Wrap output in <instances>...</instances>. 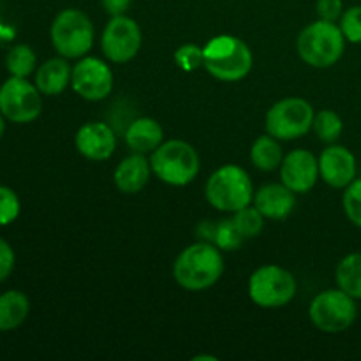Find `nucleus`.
Wrapping results in <instances>:
<instances>
[{"label":"nucleus","instance_id":"9","mask_svg":"<svg viewBox=\"0 0 361 361\" xmlns=\"http://www.w3.org/2000/svg\"><path fill=\"white\" fill-rule=\"evenodd\" d=\"M312 104L302 97H286L275 102L267 113V133L279 141L303 137L314 123Z\"/></svg>","mask_w":361,"mask_h":361},{"label":"nucleus","instance_id":"14","mask_svg":"<svg viewBox=\"0 0 361 361\" xmlns=\"http://www.w3.org/2000/svg\"><path fill=\"white\" fill-rule=\"evenodd\" d=\"M281 180L295 194H307L319 180V162L303 148L289 152L281 164Z\"/></svg>","mask_w":361,"mask_h":361},{"label":"nucleus","instance_id":"21","mask_svg":"<svg viewBox=\"0 0 361 361\" xmlns=\"http://www.w3.org/2000/svg\"><path fill=\"white\" fill-rule=\"evenodd\" d=\"M250 161L261 171H275L284 161L281 143L274 136H259L250 148Z\"/></svg>","mask_w":361,"mask_h":361},{"label":"nucleus","instance_id":"2","mask_svg":"<svg viewBox=\"0 0 361 361\" xmlns=\"http://www.w3.org/2000/svg\"><path fill=\"white\" fill-rule=\"evenodd\" d=\"M345 42L348 41L337 23L317 20L300 32L296 49L305 63L316 69H328L342 59Z\"/></svg>","mask_w":361,"mask_h":361},{"label":"nucleus","instance_id":"7","mask_svg":"<svg viewBox=\"0 0 361 361\" xmlns=\"http://www.w3.org/2000/svg\"><path fill=\"white\" fill-rule=\"evenodd\" d=\"M309 317L323 334H342L355 324L358 317L356 300L338 289H326L312 300Z\"/></svg>","mask_w":361,"mask_h":361},{"label":"nucleus","instance_id":"10","mask_svg":"<svg viewBox=\"0 0 361 361\" xmlns=\"http://www.w3.org/2000/svg\"><path fill=\"white\" fill-rule=\"evenodd\" d=\"M42 97L27 78L11 76L0 87V113L14 123H30L41 115Z\"/></svg>","mask_w":361,"mask_h":361},{"label":"nucleus","instance_id":"19","mask_svg":"<svg viewBox=\"0 0 361 361\" xmlns=\"http://www.w3.org/2000/svg\"><path fill=\"white\" fill-rule=\"evenodd\" d=\"M71 76H73V67L63 56L49 59L42 66H39L35 73V87L42 95L53 97V95H60L69 87Z\"/></svg>","mask_w":361,"mask_h":361},{"label":"nucleus","instance_id":"33","mask_svg":"<svg viewBox=\"0 0 361 361\" xmlns=\"http://www.w3.org/2000/svg\"><path fill=\"white\" fill-rule=\"evenodd\" d=\"M133 0H101L102 7L109 16H122L129 11Z\"/></svg>","mask_w":361,"mask_h":361},{"label":"nucleus","instance_id":"16","mask_svg":"<svg viewBox=\"0 0 361 361\" xmlns=\"http://www.w3.org/2000/svg\"><path fill=\"white\" fill-rule=\"evenodd\" d=\"M254 207L270 221H284L293 214L296 197L284 183H268L254 194Z\"/></svg>","mask_w":361,"mask_h":361},{"label":"nucleus","instance_id":"26","mask_svg":"<svg viewBox=\"0 0 361 361\" xmlns=\"http://www.w3.org/2000/svg\"><path fill=\"white\" fill-rule=\"evenodd\" d=\"M243 240L245 238H243L242 233L238 231V228H236L235 221H233L231 217L224 219V221L219 222V224L215 226L214 240H212V242H214L221 250H235L242 245Z\"/></svg>","mask_w":361,"mask_h":361},{"label":"nucleus","instance_id":"8","mask_svg":"<svg viewBox=\"0 0 361 361\" xmlns=\"http://www.w3.org/2000/svg\"><path fill=\"white\" fill-rule=\"evenodd\" d=\"M296 291L295 275L277 264L257 268L249 279V296L261 309H281L295 298Z\"/></svg>","mask_w":361,"mask_h":361},{"label":"nucleus","instance_id":"13","mask_svg":"<svg viewBox=\"0 0 361 361\" xmlns=\"http://www.w3.org/2000/svg\"><path fill=\"white\" fill-rule=\"evenodd\" d=\"M317 162H319V178H323V182L334 189H345L356 180V171H358L356 157L344 145L331 143L330 147L324 148Z\"/></svg>","mask_w":361,"mask_h":361},{"label":"nucleus","instance_id":"31","mask_svg":"<svg viewBox=\"0 0 361 361\" xmlns=\"http://www.w3.org/2000/svg\"><path fill=\"white\" fill-rule=\"evenodd\" d=\"M316 13L319 20L337 23L344 13V2L342 0H317Z\"/></svg>","mask_w":361,"mask_h":361},{"label":"nucleus","instance_id":"1","mask_svg":"<svg viewBox=\"0 0 361 361\" xmlns=\"http://www.w3.org/2000/svg\"><path fill=\"white\" fill-rule=\"evenodd\" d=\"M224 274V259L215 243L197 242L183 249L173 264V277L187 291H204Z\"/></svg>","mask_w":361,"mask_h":361},{"label":"nucleus","instance_id":"34","mask_svg":"<svg viewBox=\"0 0 361 361\" xmlns=\"http://www.w3.org/2000/svg\"><path fill=\"white\" fill-rule=\"evenodd\" d=\"M4 130H6V122H4V116L2 113H0V137L4 136Z\"/></svg>","mask_w":361,"mask_h":361},{"label":"nucleus","instance_id":"17","mask_svg":"<svg viewBox=\"0 0 361 361\" xmlns=\"http://www.w3.org/2000/svg\"><path fill=\"white\" fill-rule=\"evenodd\" d=\"M152 175L150 161L143 154H134L123 159L113 173V180L120 192L137 194L145 189Z\"/></svg>","mask_w":361,"mask_h":361},{"label":"nucleus","instance_id":"11","mask_svg":"<svg viewBox=\"0 0 361 361\" xmlns=\"http://www.w3.org/2000/svg\"><path fill=\"white\" fill-rule=\"evenodd\" d=\"M141 28L133 18L127 14L122 16H111L108 25L104 27L101 37V48L106 59L113 63L130 62L140 53Z\"/></svg>","mask_w":361,"mask_h":361},{"label":"nucleus","instance_id":"12","mask_svg":"<svg viewBox=\"0 0 361 361\" xmlns=\"http://www.w3.org/2000/svg\"><path fill=\"white\" fill-rule=\"evenodd\" d=\"M71 87L85 101H102L113 90V73L101 59L83 56L73 67Z\"/></svg>","mask_w":361,"mask_h":361},{"label":"nucleus","instance_id":"30","mask_svg":"<svg viewBox=\"0 0 361 361\" xmlns=\"http://www.w3.org/2000/svg\"><path fill=\"white\" fill-rule=\"evenodd\" d=\"M20 200L16 192L6 185H0V226H9L20 215Z\"/></svg>","mask_w":361,"mask_h":361},{"label":"nucleus","instance_id":"5","mask_svg":"<svg viewBox=\"0 0 361 361\" xmlns=\"http://www.w3.org/2000/svg\"><path fill=\"white\" fill-rule=\"evenodd\" d=\"M150 166L161 182L183 187L189 185L200 173V155L187 141L169 140L152 152Z\"/></svg>","mask_w":361,"mask_h":361},{"label":"nucleus","instance_id":"25","mask_svg":"<svg viewBox=\"0 0 361 361\" xmlns=\"http://www.w3.org/2000/svg\"><path fill=\"white\" fill-rule=\"evenodd\" d=\"M233 221H235L236 228H238V231L242 233V236L245 240L257 236L264 228L263 214H261L256 207H250V204L249 207L242 208V210L235 212Z\"/></svg>","mask_w":361,"mask_h":361},{"label":"nucleus","instance_id":"28","mask_svg":"<svg viewBox=\"0 0 361 361\" xmlns=\"http://www.w3.org/2000/svg\"><path fill=\"white\" fill-rule=\"evenodd\" d=\"M341 30L345 41L351 44H361V4L351 6L341 16Z\"/></svg>","mask_w":361,"mask_h":361},{"label":"nucleus","instance_id":"3","mask_svg":"<svg viewBox=\"0 0 361 361\" xmlns=\"http://www.w3.org/2000/svg\"><path fill=\"white\" fill-rule=\"evenodd\" d=\"M203 67L219 81L235 83L252 71V51L233 35H219L204 46Z\"/></svg>","mask_w":361,"mask_h":361},{"label":"nucleus","instance_id":"4","mask_svg":"<svg viewBox=\"0 0 361 361\" xmlns=\"http://www.w3.org/2000/svg\"><path fill=\"white\" fill-rule=\"evenodd\" d=\"M204 196L215 210L235 214L252 203V180L240 166H222L208 178Z\"/></svg>","mask_w":361,"mask_h":361},{"label":"nucleus","instance_id":"29","mask_svg":"<svg viewBox=\"0 0 361 361\" xmlns=\"http://www.w3.org/2000/svg\"><path fill=\"white\" fill-rule=\"evenodd\" d=\"M175 62L182 71L192 73L204 63V49L197 44H183L175 51Z\"/></svg>","mask_w":361,"mask_h":361},{"label":"nucleus","instance_id":"6","mask_svg":"<svg viewBox=\"0 0 361 361\" xmlns=\"http://www.w3.org/2000/svg\"><path fill=\"white\" fill-rule=\"evenodd\" d=\"M53 48L63 59H83L94 46V25L90 18L80 9H63L53 20L51 28Z\"/></svg>","mask_w":361,"mask_h":361},{"label":"nucleus","instance_id":"24","mask_svg":"<svg viewBox=\"0 0 361 361\" xmlns=\"http://www.w3.org/2000/svg\"><path fill=\"white\" fill-rule=\"evenodd\" d=\"M312 129L314 133H316V136L319 137L323 143L331 145L342 136L344 122H342V118L335 111H331V109H323V111L316 113V116H314Z\"/></svg>","mask_w":361,"mask_h":361},{"label":"nucleus","instance_id":"22","mask_svg":"<svg viewBox=\"0 0 361 361\" xmlns=\"http://www.w3.org/2000/svg\"><path fill=\"white\" fill-rule=\"evenodd\" d=\"M337 286L355 300H361V252L348 254L335 271Z\"/></svg>","mask_w":361,"mask_h":361},{"label":"nucleus","instance_id":"15","mask_svg":"<svg viewBox=\"0 0 361 361\" xmlns=\"http://www.w3.org/2000/svg\"><path fill=\"white\" fill-rule=\"evenodd\" d=\"M76 150L88 161H106L116 148V136L104 122H87L78 129Z\"/></svg>","mask_w":361,"mask_h":361},{"label":"nucleus","instance_id":"20","mask_svg":"<svg viewBox=\"0 0 361 361\" xmlns=\"http://www.w3.org/2000/svg\"><path fill=\"white\" fill-rule=\"evenodd\" d=\"M30 312V302L21 291H6L0 295V331L16 330Z\"/></svg>","mask_w":361,"mask_h":361},{"label":"nucleus","instance_id":"27","mask_svg":"<svg viewBox=\"0 0 361 361\" xmlns=\"http://www.w3.org/2000/svg\"><path fill=\"white\" fill-rule=\"evenodd\" d=\"M342 207H344L345 217L361 229V178H356L355 182L349 183L344 189L342 196Z\"/></svg>","mask_w":361,"mask_h":361},{"label":"nucleus","instance_id":"18","mask_svg":"<svg viewBox=\"0 0 361 361\" xmlns=\"http://www.w3.org/2000/svg\"><path fill=\"white\" fill-rule=\"evenodd\" d=\"M162 140H164V130L161 123L150 116L136 118L126 130V145L134 154H152L155 148L161 147Z\"/></svg>","mask_w":361,"mask_h":361},{"label":"nucleus","instance_id":"35","mask_svg":"<svg viewBox=\"0 0 361 361\" xmlns=\"http://www.w3.org/2000/svg\"><path fill=\"white\" fill-rule=\"evenodd\" d=\"M201 360H210V361H217V358H214V356H194V361H201Z\"/></svg>","mask_w":361,"mask_h":361},{"label":"nucleus","instance_id":"23","mask_svg":"<svg viewBox=\"0 0 361 361\" xmlns=\"http://www.w3.org/2000/svg\"><path fill=\"white\" fill-rule=\"evenodd\" d=\"M35 66H37V56L27 44L13 46L6 56V67L11 76L28 78L34 73Z\"/></svg>","mask_w":361,"mask_h":361},{"label":"nucleus","instance_id":"32","mask_svg":"<svg viewBox=\"0 0 361 361\" xmlns=\"http://www.w3.org/2000/svg\"><path fill=\"white\" fill-rule=\"evenodd\" d=\"M14 250L11 249L9 243L4 238H0V282L6 281L14 270Z\"/></svg>","mask_w":361,"mask_h":361}]
</instances>
